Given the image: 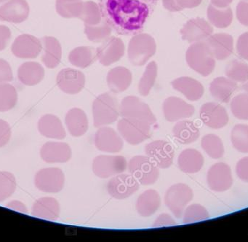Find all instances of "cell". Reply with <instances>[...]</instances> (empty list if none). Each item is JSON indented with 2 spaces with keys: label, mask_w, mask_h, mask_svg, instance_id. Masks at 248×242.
Segmentation results:
<instances>
[{
  "label": "cell",
  "mask_w": 248,
  "mask_h": 242,
  "mask_svg": "<svg viewBox=\"0 0 248 242\" xmlns=\"http://www.w3.org/2000/svg\"><path fill=\"white\" fill-rule=\"evenodd\" d=\"M158 0H98L103 20L124 36L141 33L153 14Z\"/></svg>",
  "instance_id": "obj_1"
},
{
  "label": "cell",
  "mask_w": 248,
  "mask_h": 242,
  "mask_svg": "<svg viewBox=\"0 0 248 242\" xmlns=\"http://www.w3.org/2000/svg\"><path fill=\"white\" fill-rule=\"evenodd\" d=\"M92 112L95 128L111 125L120 115V105L117 98L111 93L100 94L93 102Z\"/></svg>",
  "instance_id": "obj_2"
},
{
  "label": "cell",
  "mask_w": 248,
  "mask_h": 242,
  "mask_svg": "<svg viewBox=\"0 0 248 242\" xmlns=\"http://www.w3.org/2000/svg\"><path fill=\"white\" fill-rule=\"evenodd\" d=\"M187 64L204 77L210 75L215 69L216 61L206 42H194L186 53Z\"/></svg>",
  "instance_id": "obj_3"
},
{
  "label": "cell",
  "mask_w": 248,
  "mask_h": 242,
  "mask_svg": "<svg viewBox=\"0 0 248 242\" xmlns=\"http://www.w3.org/2000/svg\"><path fill=\"white\" fill-rule=\"evenodd\" d=\"M156 52V42L149 34H138L129 42L127 54L129 60L134 66L145 65Z\"/></svg>",
  "instance_id": "obj_4"
},
{
  "label": "cell",
  "mask_w": 248,
  "mask_h": 242,
  "mask_svg": "<svg viewBox=\"0 0 248 242\" xmlns=\"http://www.w3.org/2000/svg\"><path fill=\"white\" fill-rule=\"evenodd\" d=\"M151 126L149 122L135 118H123L117 122L119 134L131 145H138L150 138Z\"/></svg>",
  "instance_id": "obj_5"
},
{
  "label": "cell",
  "mask_w": 248,
  "mask_h": 242,
  "mask_svg": "<svg viewBox=\"0 0 248 242\" xmlns=\"http://www.w3.org/2000/svg\"><path fill=\"white\" fill-rule=\"evenodd\" d=\"M128 172L142 185L156 183L159 179V169L147 156H136L129 161Z\"/></svg>",
  "instance_id": "obj_6"
},
{
  "label": "cell",
  "mask_w": 248,
  "mask_h": 242,
  "mask_svg": "<svg viewBox=\"0 0 248 242\" xmlns=\"http://www.w3.org/2000/svg\"><path fill=\"white\" fill-rule=\"evenodd\" d=\"M194 193L188 185L175 184L167 190L164 197L165 205L176 218L182 217L184 210L192 200Z\"/></svg>",
  "instance_id": "obj_7"
},
{
  "label": "cell",
  "mask_w": 248,
  "mask_h": 242,
  "mask_svg": "<svg viewBox=\"0 0 248 242\" xmlns=\"http://www.w3.org/2000/svg\"><path fill=\"white\" fill-rule=\"evenodd\" d=\"M127 166V159L124 156L100 155L94 158L92 170L98 177L107 179L125 172Z\"/></svg>",
  "instance_id": "obj_8"
},
{
  "label": "cell",
  "mask_w": 248,
  "mask_h": 242,
  "mask_svg": "<svg viewBox=\"0 0 248 242\" xmlns=\"http://www.w3.org/2000/svg\"><path fill=\"white\" fill-rule=\"evenodd\" d=\"M120 115L123 118H135L149 122L151 125L156 124V118L147 104L135 96H126L120 104Z\"/></svg>",
  "instance_id": "obj_9"
},
{
  "label": "cell",
  "mask_w": 248,
  "mask_h": 242,
  "mask_svg": "<svg viewBox=\"0 0 248 242\" xmlns=\"http://www.w3.org/2000/svg\"><path fill=\"white\" fill-rule=\"evenodd\" d=\"M65 180V174L62 169L56 167L45 168L36 173L34 184L42 192L57 193L63 190Z\"/></svg>",
  "instance_id": "obj_10"
},
{
  "label": "cell",
  "mask_w": 248,
  "mask_h": 242,
  "mask_svg": "<svg viewBox=\"0 0 248 242\" xmlns=\"http://www.w3.org/2000/svg\"><path fill=\"white\" fill-rule=\"evenodd\" d=\"M145 153L159 169H168L173 164V146L165 140H155L146 144Z\"/></svg>",
  "instance_id": "obj_11"
},
{
  "label": "cell",
  "mask_w": 248,
  "mask_h": 242,
  "mask_svg": "<svg viewBox=\"0 0 248 242\" xmlns=\"http://www.w3.org/2000/svg\"><path fill=\"white\" fill-rule=\"evenodd\" d=\"M140 188L139 182L127 173H120L113 176L107 185L109 195L116 199H125L137 192Z\"/></svg>",
  "instance_id": "obj_12"
},
{
  "label": "cell",
  "mask_w": 248,
  "mask_h": 242,
  "mask_svg": "<svg viewBox=\"0 0 248 242\" xmlns=\"http://www.w3.org/2000/svg\"><path fill=\"white\" fill-rule=\"evenodd\" d=\"M43 50L41 41L33 35L24 34L14 40L11 46L12 53L23 59H32L39 56Z\"/></svg>",
  "instance_id": "obj_13"
},
{
  "label": "cell",
  "mask_w": 248,
  "mask_h": 242,
  "mask_svg": "<svg viewBox=\"0 0 248 242\" xmlns=\"http://www.w3.org/2000/svg\"><path fill=\"white\" fill-rule=\"evenodd\" d=\"M96 52L99 62L107 67L120 61L124 56L125 45L120 38L110 36L96 48Z\"/></svg>",
  "instance_id": "obj_14"
},
{
  "label": "cell",
  "mask_w": 248,
  "mask_h": 242,
  "mask_svg": "<svg viewBox=\"0 0 248 242\" xmlns=\"http://www.w3.org/2000/svg\"><path fill=\"white\" fill-rule=\"evenodd\" d=\"M162 111L165 120L168 122H174L192 116L195 109L193 105L181 98L170 96L164 101Z\"/></svg>",
  "instance_id": "obj_15"
},
{
  "label": "cell",
  "mask_w": 248,
  "mask_h": 242,
  "mask_svg": "<svg viewBox=\"0 0 248 242\" xmlns=\"http://www.w3.org/2000/svg\"><path fill=\"white\" fill-rule=\"evenodd\" d=\"M56 83L59 89L65 93L78 94L85 87V76L79 70L65 68L58 74Z\"/></svg>",
  "instance_id": "obj_16"
},
{
  "label": "cell",
  "mask_w": 248,
  "mask_h": 242,
  "mask_svg": "<svg viewBox=\"0 0 248 242\" xmlns=\"http://www.w3.org/2000/svg\"><path fill=\"white\" fill-rule=\"evenodd\" d=\"M207 182L209 188L216 192H224L229 190L233 184L229 165L224 163L213 165L207 172Z\"/></svg>",
  "instance_id": "obj_17"
},
{
  "label": "cell",
  "mask_w": 248,
  "mask_h": 242,
  "mask_svg": "<svg viewBox=\"0 0 248 242\" xmlns=\"http://www.w3.org/2000/svg\"><path fill=\"white\" fill-rule=\"evenodd\" d=\"M94 144L100 151L113 153L121 151L124 143L123 137L114 128L103 126L95 133Z\"/></svg>",
  "instance_id": "obj_18"
},
{
  "label": "cell",
  "mask_w": 248,
  "mask_h": 242,
  "mask_svg": "<svg viewBox=\"0 0 248 242\" xmlns=\"http://www.w3.org/2000/svg\"><path fill=\"white\" fill-rule=\"evenodd\" d=\"M200 119L209 128L219 129L227 125L229 115L226 109L216 102H207L200 108Z\"/></svg>",
  "instance_id": "obj_19"
},
{
  "label": "cell",
  "mask_w": 248,
  "mask_h": 242,
  "mask_svg": "<svg viewBox=\"0 0 248 242\" xmlns=\"http://www.w3.org/2000/svg\"><path fill=\"white\" fill-rule=\"evenodd\" d=\"M211 25L201 17L191 19L181 29V37L190 43L207 39L213 33Z\"/></svg>",
  "instance_id": "obj_20"
},
{
  "label": "cell",
  "mask_w": 248,
  "mask_h": 242,
  "mask_svg": "<svg viewBox=\"0 0 248 242\" xmlns=\"http://www.w3.org/2000/svg\"><path fill=\"white\" fill-rule=\"evenodd\" d=\"M30 11L26 0H9L0 7V21L23 23L28 18Z\"/></svg>",
  "instance_id": "obj_21"
},
{
  "label": "cell",
  "mask_w": 248,
  "mask_h": 242,
  "mask_svg": "<svg viewBox=\"0 0 248 242\" xmlns=\"http://www.w3.org/2000/svg\"><path fill=\"white\" fill-rule=\"evenodd\" d=\"M40 157L47 163H66L72 157V149L65 142L48 141L41 147Z\"/></svg>",
  "instance_id": "obj_22"
},
{
  "label": "cell",
  "mask_w": 248,
  "mask_h": 242,
  "mask_svg": "<svg viewBox=\"0 0 248 242\" xmlns=\"http://www.w3.org/2000/svg\"><path fill=\"white\" fill-rule=\"evenodd\" d=\"M206 43L208 45L213 57L217 60H224L232 55L233 51V39L226 33L210 35Z\"/></svg>",
  "instance_id": "obj_23"
},
{
  "label": "cell",
  "mask_w": 248,
  "mask_h": 242,
  "mask_svg": "<svg viewBox=\"0 0 248 242\" xmlns=\"http://www.w3.org/2000/svg\"><path fill=\"white\" fill-rule=\"evenodd\" d=\"M38 131L42 135L53 139H64L66 130L59 117L52 114H46L38 121Z\"/></svg>",
  "instance_id": "obj_24"
},
{
  "label": "cell",
  "mask_w": 248,
  "mask_h": 242,
  "mask_svg": "<svg viewBox=\"0 0 248 242\" xmlns=\"http://www.w3.org/2000/svg\"><path fill=\"white\" fill-rule=\"evenodd\" d=\"M133 75L131 71L124 67L111 69L107 76V85L113 93L125 91L131 86Z\"/></svg>",
  "instance_id": "obj_25"
},
{
  "label": "cell",
  "mask_w": 248,
  "mask_h": 242,
  "mask_svg": "<svg viewBox=\"0 0 248 242\" xmlns=\"http://www.w3.org/2000/svg\"><path fill=\"white\" fill-rule=\"evenodd\" d=\"M172 87L182 93L188 100L195 102L202 97L204 86L200 82L190 77H181L172 82Z\"/></svg>",
  "instance_id": "obj_26"
},
{
  "label": "cell",
  "mask_w": 248,
  "mask_h": 242,
  "mask_svg": "<svg viewBox=\"0 0 248 242\" xmlns=\"http://www.w3.org/2000/svg\"><path fill=\"white\" fill-rule=\"evenodd\" d=\"M32 215L37 218L55 221L60 215V204L52 197L39 198L33 205Z\"/></svg>",
  "instance_id": "obj_27"
},
{
  "label": "cell",
  "mask_w": 248,
  "mask_h": 242,
  "mask_svg": "<svg viewBox=\"0 0 248 242\" xmlns=\"http://www.w3.org/2000/svg\"><path fill=\"white\" fill-rule=\"evenodd\" d=\"M68 131L72 137H79L86 134L89 127L88 116L85 111L79 108H72L65 117Z\"/></svg>",
  "instance_id": "obj_28"
},
{
  "label": "cell",
  "mask_w": 248,
  "mask_h": 242,
  "mask_svg": "<svg viewBox=\"0 0 248 242\" xmlns=\"http://www.w3.org/2000/svg\"><path fill=\"white\" fill-rule=\"evenodd\" d=\"M160 207V195L157 191L153 189L147 190L139 195L136 204V211L143 217L153 215Z\"/></svg>",
  "instance_id": "obj_29"
},
{
  "label": "cell",
  "mask_w": 248,
  "mask_h": 242,
  "mask_svg": "<svg viewBox=\"0 0 248 242\" xmlns=\"http://www.w3.org/2000/svg\"><path fill=\"white\" fill-rule=\"evenodd\" d=\"M204 157L195 149H185L178 157V166L181 172L186 173H195L200 172L204 166Z\"/></svg>",
  "instance_id": "obj_30"
},
{
  "label": "cell",
  "mask_w": 248,
  "mask_h": 242,
  "mask_svg": "<svg viewBox=\"0 0 248 242\" xmlns=\"http://www.w3.org/2000/svg\"><path fill=\"white\" fill-rule=\"evenodd\" d=\"M43 49L42 61L47 68H56L59 64L62 56V49L60 42L53 36H44L41 39Z\"/></svg>",
  "instance_id": "obj_31"
},
{
  "label": "cell",
  "mask_w": 248,
  "mask_h": 242,
  "mask_svg": "<svg viewBox=\"0 0 248 242\" xmlns=\"http://www.w3.org/2000/svg\"><path fill=\"white\" fill-rule=\"evenodd\" d=\"M44 77V68L39 63L28 61L21 64L18 68V80L26 86H36L43 80Z\"/></svg>",
  "instance_id": "obj_32"
},
{
  "label": "cell",
  "mask_w": 248,
  "mask_h": 242,
  "mask_svg": "<svg viewBox=\"0 0 248 242\" xmlns=\"http://www.w3.org/2000/svg\"><path fill=\"white\" fill-rule=\"evenodd\" d=\"M237 89L236 82L224 77L214 79L210 85V92L212 96L220 102L227 103L232 94Z\"/></svg>",
  "instance_id": "obj_33"
},
{
  "label": "cell",
  "mask_w": 248,
  "mask_h": 242,
  "mask_svg": "<svg viewBox=\"0 0 248 242\" xmlns=\"http://www.w3.org/2000/svg\"><path fill=\"white\" fill-rule=\"evenodd\" d=\"M175 139L181 144H189L195 142L200 137V130L191 121H179L172 129Z\"/></svg>",
  "instance_id": "obj_34"
},
{
  "label": "cell",
  "mask_w": 248,
  "mask_h": 242,
  "mask_svg": "<svg viewBox=\"0 0 248 242\" xmlns=\"http://www.w3.org/2000/svg\"><path fill=\"white\" fill-rule=\"evenodd\" d=\"M69 60V62L75 67L86 68L98 60L96 49L93 47H78L71 51Z\"/></svg>",
  "instance_id": "obj_35"
},
{
  "label": "cell",
  "mask_w": 248,
  "mask_h": 242,
  "mask_svg": "<svg viewBox=\"0 0 248 242\" xmlns=\"http://www.w3.org/2000/svg\"><path fill=\"white\" fill-rule=\"evenodd\" d=\"M207 17L213 26L219 29H223L232 23L233 12L229 7L218 8L211 4L207 7Z\"/></svg>",
  "instance_id": "obj_36"
},
{
  "label": "cell",
  "mask_w": 248,
  "mask_h": 242,
  "mask_svg": "<svg viewBox=\"0 0 248 242\" xmlns=\"http://www.w3.org/2000/svg\"><path fill=\"white\" fill-rule=\"evenodd\" d=\"M83 5L82 0H56V12L64 18H79Z\"/></svg>",
  "instance_id": "obj_37"
},
{
  "label": "cell",
  "mask_w": 248,
  "mask_h": 242,
  "mask_svg": "<svg viewBox=\"0 0 248 242\" xmlns=\"http://www.w3.org/2000/svg\"><path fill=\"white\" fill-rule=\"evenodd\" d=\"M158 74V66L155 61H152L146 66V69L139 83V93L141 96H147L150 93L156 83Z\"/></svg>",
  "instance_id": "obj_38"
},
{
  "label": "cell",
  "mask_w": 248,
  "mask_h": 242,
  "mask_svg": "<svg viewBox=\"0 0 248 242\" xmlns=\"http://www.w3.org/2000/svg\"><path fill=\"white\" fill-rule=\"evenodd\" d=\"M18 99V92L13 85L7 83L0 84V112H8L14 109Z\"/></svg>",
  "instance_id": "obj_39"
},
{
  "label": "cell",
  "mask_w": 248,
  "mask_h": 242,
  "mask_svg": "<svg viewBox=\"0 0 248 242\" xmlns=\"http://www.w3.org/2000/svg\"><path fill=\"white\" fill-rule=\"evenodd\" d=\"M201 146L205 153L213 159H219L224 154L223 141L216 134H206L202 137Z\"/></svg>",
  "instance_id": "obj_40"
},
{
  "label": "cell",
  "mask_w": 248,
  "mask_h": 242,
  "mask_svg": "<svg viewBox=\"0 0 248 242\" xmlns=\"http://www.w3.org/2000/svg\"><path fill=\"white\" fill-rule=\"evenodd\" d=\"M111 28L104 21L101 20L95 25L85 24V32L87 38L92 42H103L111 36L112 33Z\"/></svg>",
  "instance_id": "obj_41"
},
{
  "label": "cell",
  "mask_w": 248,
  "mask_h": 242,
  "mask_svg": "<svg viewBox=\"0 0 248 242\" xmlns=\"http://www.w3.org/2000/svg\"><path fill=\"white\" fill-rule=\"evenodd\" d=\"M231 141L238 151L248 153V125H235L231 132Z\"/></svg>",
  "instance_id": "obj_42"
},
{
  "label": "cell",
  "mask_w": 248,
  "mask_h": 242,
  "mask_svg": "<svg viewBox=\"0 0 248 242\" xmlns=\"http://www.w3.org/2000/svg\"><path fill=\"white\" fill-rule=\"evenodd\" d=\"M225 73L231 80L243 83L248 80V64L239 60H233L226 66Z\"/></svg>",
  "instance_id": "obj_43"
},
{
  "label": "cell",
  "mask_w": 248,
  "mask_h": 242,
  "mask_svg": "<svg viewBox=\"0 0 248 242\" xmlns=\"http://www.w3.org/2000/svg\"><path fill=\"white\" fill-rule=\"evenodd\" d=\"M17 182L15 176L6 171L0 172V202L12 196L16 190Z\"/></svg>",
  "instance_id": "obj_44"
},
{
  "label": "cell",
  "mask_w": 248,
  "mask_h": 242,
  "mask_svg": "<svg viewBox=\"0 0 248 242\" xmlns=\"http://www.w3.org/2000/svg\"><path fill=\"white\" fill-rule=\"evenodd\" d=\"M79 18L85 24L95 25L102 20L98 4L93 1H84L83 8Z\"/></svg>",
  "instance_id": "obj_45"
},
{
  "label": "cell",
  "mask_w": 248,
  "mask_h": 242,
  "mask_svg": "<svg viewBox=\"0 0 248 242\" xmlns=\"http://www.w3.org/2000/svg\"><path fill=\"white\" fill-rule=\"evenodd\" d=\"M182 217L184 223L190 224L207 220L210 217V214L203 206L194 204L185 208Z\"/></svg>",
  "instance_id": "obj_46"
},
{
  "label": "cell",
  "mask_w": 248,
  "mask_h": 242,
  "mask_svg": "<svg viewBox=\"0 0 248 242\" xmlns=\"http://www.w3.org/2000/svg\"><path fill=\"white\" fill-rule=\"evenodd\" d=\"M230 109L238 119L248 121V94L240 93L231 101Z\"/></svg>",
  "instance_id": "obj_47"
},
{
  "label": "cell",
  "mask_w": 248,
  "mask_h": 242,
  "mask_svg": "<svg viewBox=\"0 0 248 242\" xmlns=\"http://www.w3.org/2000/svg\"><path fill=\"white\" fill-rule=\"evenodd\" d=\"M202 0H162V4L170 12H179L184 9H191L201 4Z\"/></svg>",
  "instance_id": "obj_48"
},
{
  "label": "cell",
  "mask_w": 248,
  "mask_h": 242,
  "mask_svg": "<svg viewBox=\"0 0 248 242\" xmlns=\"http://www.w3.org/2000/svg\"><path fill=\"white\" fill-rule=\"evenodd\" d=\"M14 80L12 69L8 61L0 58V84L9 83Z\"/></svg>",
  "instance_id": "obj_49"
},
{
  "label": "cell",
  "mask_w": 248,
  "mask_h": 242,
  "mask_svg": "<svg viewBox=\"0 0 248 242\" xmlns=\"http://www.w3.org/2000/svg\"><path fill=\"white\" fill-rule=\"evenodd\" d=\"M11 137V128L9 123L0 119V148L5 147L9 142Z\"/></svg>",
  "instance_id": "obj_50"
},
{
  "label": "cell",
  "mask_w": 248,
  "mask_h": 242,
  "mask_svg": "<svg viewBox=\"0 0 248 242\" xmlns=\"http://www.w3.org/2000/svg\"><path fill=\"white\" fill-rule=\"evenodd\" d=\"M236 51L241 58L248 61V32L239 36L236 43Z\"/></svg>",
  "instance_id": "obj_51"
},
{
  "label": "cell",
  "mask_w": 248,
  "mask_h": 242,
  "mask_svg": "<svg viewBox=\"0 0 248 242\" xmlns=\"http://www.w3.org/2000/svg\"><path fill=\"white\" fill-rule=\"evenodd\" d=\"M236 17L241 24L248 26V1H242L236 7Z\"/></svg>",
  "instance_id": "obj_52"
},
{
  "label": "cell",
  "mask_w": 248,
  "mask_h": 242,
  "mask_svg": "<svg viewBox=\"0 0 248 242\" xmlns=\"http://www.w3.org/2000/svg\"><path fill=\"white\" fill-rule=\"evenodd\" d=\"M236 173L241 180L248 182V157L239 160L236 166Z\"/></svg>",
  "instance_id": "obj_53"
},
{
  "label": "cell",
  "mask_w": 248,
  "mask_h": 242,
  "mask_svg": "<svg viewBox=\"0 0 248 242\" xmlns=\"http://www.w3.org/2000/svg\"><path fill=\"white\" fill-rule=\"evenodd\" d=\"M11 39V29L8 26L0 25V51L5 49Z\"/></svg>",
  "instance_id": "obj_54"
},
{
  "label": "cell",
  "mask_w": 248,
  "mask_h": 242,
  "mask_svg": "<svg viewBox=\"0 0 248 242\" xmlns=\"http://www.w3.org/2000/svg\"><path fill=\"white\" fill-rule=\"evenodd\" d=\"M176 225L175 220L168 214H162L157 217L153 224L154 227H167V226H173Z\"/></svg>",
  "instance_id": "obj_55"
},
{
  "label": "cell",
  "mask_w": 248,
  "mask_h": 242,
  "mask_svg": "<svg viewBox=\"0 0 248 242\" xmlns=\"http://www.w3.org/2000/svg\"><path fill=\"white\" fill-rule=\"evenodd\" d=\"M6 207L9 209L14 210V211H18V212L23 213V214H28V208L27 206L20 201L14 200L10 201L6 204Z\"/></svg>",
  "instance_id": "obj_56"
},
{
  "label": "cell",
  "mask_w": 248,
  "mask_h": 242,
  "mask_svg": "<svg viewBox=\"0 0 248 242\" xmlns=\"http://www.w3.org/2000/svg\"><path fill=\"white\" fill-rule=\"evenodd\" d=\"M211 4L215 7L218 8H225L229 7V4L232 3L233 0H210Z\"/></svg>",
  "instance_id": "obj_57"
},
{
  "label": "cell",
  "mask_w": 248,
  "mask_h": 242,
  "mask_svg": "<svg viewBox=\"0 0 248 242\" xmlns=\"http://www.w3.org/2000/svg\"><path fill=\"white\" fill-rule=\"evenodd\" d=\"M242 89L248 94V81L245 83V84L242 85Z\"/></svg>",
  "instance_id": "obj_58"
},
{
  "label": "cell",
  "mask_w": 248,
  "mask_h": 242,
  "mask_svg": "<svg viewBox=\"0 0 248 242\" xmlns=\"http://www.w3.org/2000/svg\"><path fill=\"white\" fill-rule=\"evenodd\" d=\"M8 1V0H0V4H1V3L5 2V1Z\"/></svg>",
  "instance_id": "obj_59"
},
{
  "label": "cell",
  "mask_w": 248,
  "mask_h": 242,
  "mask_svg": "<svg viewBox=\"0 0 248 242\" xmlns=\"http://www.w3.org/2000/svg\"><path fill=\"white\" fill-rule=\"evenodd\" d=\"M244 1H248V0H244Z\"/></svg>",
  "instance_id": "obj_60"
}]
</instances>
